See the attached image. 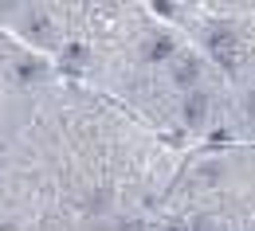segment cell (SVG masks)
Segmentation results:
<instances>
[{"mask_svg":"<svg viewBox=\"0 0 255 231\" xmlns=\"http://www.w3.org/2000/svg\"><path fill=\"white\" fill-rule=\"evenodd\" d=\"M208 51H212V59L220 67H236L240 59H244V47H240V35L232 32V28H212L208 32Z\"/></svg>","mask_w":255,"mask_h":231,"instance_id":"1","label":"cell"},{"mask_svg":"<svg viewBox=\"0 0 255 231\" xmlns=\"http://www.w3.org/2000/svg\"><path fill=\"white\" fill-rule=\"evenodd\" d=\"M204 114H208V94H204V90H192L189 102H185V118H189L192 126H200Z\"/></svg>","mask_w":255,"mask_h":231,"instance_id":"2","label":"cell"},{"mask_svg":"<svg viewBox=\"0 0 255 231\" xmlns=\"http://www.w3.org/2000/svg\"><path fill=\"white\" fill-rule=\"evenodd\" d=\"M196 71H200V63H196L192 55H181V59H177V67H173V78H177L181 86H189L192 78H196Z\"/></svg>","mask_w":255,"mask_h":231,"instance_id":"3","label":"cell"},{"mask_svg":"<svg viewBox=\"0 0 255 231\" xmlns=\"http://www.w3.org/2000/svg\"><path fill=\"white\" fill-rule=\"evenodd\" d=\"M165 55H173V39H153V47H149V59H165Z\"/></svg>","mask_w":255,"mask_h":231,"instance_id":"4","label":"cell"},{"mask_svg":"<svg viewBox=\"0 0 255 231\" xmlns=\"http://www.w3.org/2000/svg\"><path fill=\"white\" fill-rule=\"evenodd\" d=\"M43 28H47V20H43V16H32V32L43 35Z\"/></svg>","mask_w":255,"mask_h":231,"instance_id":"5","label":"cell"},{"mask_svg":"<svg viewBox=\"0 0 255 231\" xmlns=\"http://www.w3.org/2000/svg\"><path fill=\"white\" fill-rule=\"evenodd\" d=\"M196 231H216V228H208V224H200V228H196Z\"/></svg>","mask_w":255,"mask_h":231,"instance_id":"6","label":"cell"}]
</instances>
